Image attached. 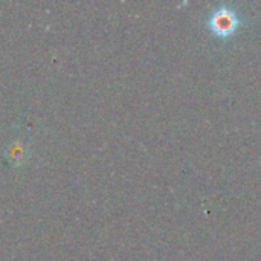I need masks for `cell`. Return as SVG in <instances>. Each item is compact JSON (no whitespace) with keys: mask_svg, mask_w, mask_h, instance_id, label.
I'll use <instances>...</instances> for the list:
<instances>
[{"mask_svg":"<svg viewBox=\"0 0 261 261\" xmlns=\"http://www.w3.org/2000/svg\"><path fill=\"white\" fill-rule=\"evenodd\" d=\"M246 23L245 15L239 11L236 5L220 3L217 5L206 18V28L219 40L232 38Z\"/></svg>","mask_w":261,"mask_h":261,"instance_id":"cell-1","label":"cell"},{"mask_svg":"<svg viewBox=\"0 0 261 261\" xmlns=\"http://www.w3.org/2000/svg\"><path fill=\"white\" fill-rule=\"evenodd\" d=\"M6 158L12 164H21L26 159V147L21 142L11 144L9 148H8V151H6Z\"/></svg>","mask_w":261,"mask_h":261,"instance_id":"cell-2","label":"cell"}]
</instances>
